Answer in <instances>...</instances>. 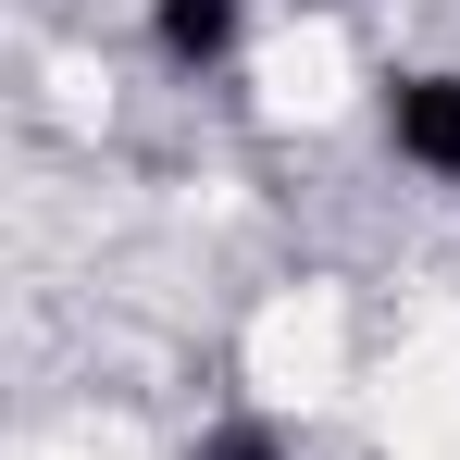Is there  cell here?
<instances>
[{"mask_svg":"<svg viewBox=\"0 0 460 460\" xmlns=\"http://www.w3.org/2000/svg\"><path fill=\"white\" fill-rule=\"evenodd\" d=\"M187 460H299V436L274 423V411H225V423H199Z\"/></svg>","mask_w":460,"mask_h":460,"instance_id":"obj_3","label":"cell"},{"mask_svg":"<svg viewBox=\"0 0 460 460\" xmlns=\"http://www.w3.org/2000/svg\"><path fill=\"white\" fill-rule=\"evenodd\" d=\"M150 50L174 75H225L249 50V0H150Z\"/></svg>","mask_w":460,"mask_h":460,"instance_id":"obj_2","label":"cell"},{"mask_svg":"<svg viewBox=\"0 0 460 460\" xmlns=\"http://www.w3.org/2000/svg\"><path fill=\"white\" fill-rule=\"evenodd\" d=\"M385 150L423 187H460V63H423V75L385 87Z\"/></svg>","mask_w":460,"mask_h":460,"instance_id":"obj_1","label":"cell"}]
</instances>
